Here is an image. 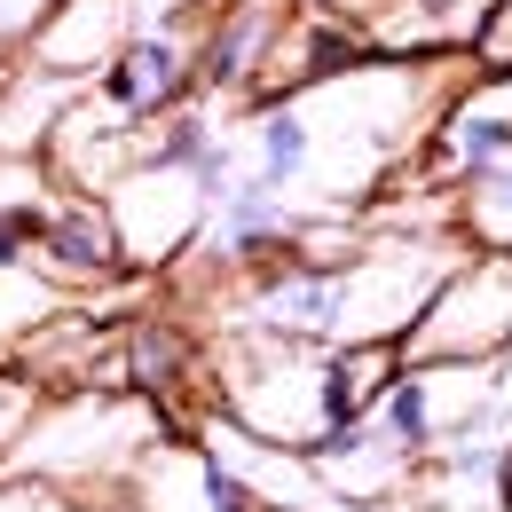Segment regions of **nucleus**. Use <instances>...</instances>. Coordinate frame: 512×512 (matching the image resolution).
Segmentation results:
<instances>
[{
    "instance_id": "nucleus-15",
    "label": "nucleus",
    "mask_w": 512,
    "mask_h": 512,
    "mask_svg": "<svg viewBox=\"0 0 512 512\" xmlns=\"http://www.w3.org/2000/svg\"><path fill=\"white\" fill-rule=\"evenodd\" d=\"M473 64H481V71H512V0H497V8H489L481 40H473Z\"/></svg>"
},
{
    "instance_id": "nucleus-12",
    "label": "nucleus",
    "mask_w": 512,
    "mask_h": 512,
    "mask_svg": "<svg viewBox=\"0 0 512 512\" xmlns=\"http://www.w3.org/2000/svg\"><path fill=\"white\" fill-rule=\"evenodd\" d=\"M71 300L32 268V260H16V253H0V363H16L24 355V339L40 331L48 316H64Z\"/></svg>"
},
{
    "instance_id": "nucleus-7",
    "label": "nucleus",
    "mask_w": 512,
    "mask_h": 512,
    "mask_svg": "<svg viewBox=\"0 0 512 512\" xmlns=\"http://www.w3.org/2000/svg\"><path fill=\"white\" fill-rule=\"evenodd\" d=\"M323 8H339L371 40V56H457V48L473 56L497 0H323Z\"/></svg>"
},
{
    "instance_id": "nucleus-11",
    "label": "nucleus",
    "mask_w": 512,
    "mask_h": 512,
    "mask_svg": "<svg viewBox=\"0 0 512 512\" xmlns=\"http://www.w3.org/2000/svg\"><path fill=\"white\" fill-rule=\"evenodd\" d=\"M71 182L48 166V150H0V253L32 260V237H40V221L56 213V197Z\"/></svg>"
},
{
    "instance_id": "nucleus-10",
    "label": "nucleus",
    "mask_w": 512,
    "mask_h": 512,
    "mask_svg": "<svg viewBox=\"0 0 512 512\" xmlns=\"http://www.w3.org/2000/svg\"><path fill=\"white\" fill-rule=\"evenodd\" d=\"M276 24H284V0H221L213 24L197 32V48H190V95H197V103L253 95Z\"/></svg>"
},
{
    "instance_id": "nucleus-16",
    "label": "nucleus",
    "mask_w": 512,
    "mask_h": 512,
    "mask_svg": "<svg viewBox=\"0 0 512 512\" xmlns=\"http://www.w3.org/2000/svg\"><path fill=\"white\" fill-rule=\"evenodd\" d=\"M56 0H0V48H24V32L48 16Z\"/></svg>"
},
{
    "instance_id": "nucleus-14",
    "label": "nucleus",
    "mask_w": 512,
    "mask_h": 512,
    "mask_svg": "<svg viewBox=\"0 0 512 512\" xmlns=\"http://www.w3.org/2000/svg\"><path fill=\"white\" fill-rule=\"evenodd\" d=\"M0 512H87V497L48 489V481H32V473H0Z\"/></svg>"
},
{
    "instance_id": "nucleus-6",
    "label": "nucleus",
    "mask_w": 512,
    "mask_h": 512,
    "mask_svg": "<svg viewBox=\"0 0 512 512\" xmlns=\"http://www.w3.org/2000/svg\"><path fill=\"white\" fill-rule=\"evenodd\" d=\"M32 268H40L64 300H87V292L119 284V276H127V253H119L111 205L95 190H64L56 213L40 221V237H32Z\"/></svg>"
},
{
    "instance_id": "nucleus-5",
    "label": "nucleus",
    "mask_w": 512,
    "mask_h": 512,
    "mask_svg": "<svg viewBox=\"0 0 512 512\" xmlns=\"http://www.w3.org/2000/svg\"><path fill=\"white\" fill-rule=\"evenodd\" d=\"M497 166H512V71H481L442 103L434 134L418 142L410 182L418 190H465Z\"/></svg>"
},
{
    "instance_id": "nucleus-2",
    "label": "nucleus",
    "mask_w": 512,
    "mask_h": 512,
    "mask_svg": "<svg viewBox=\"0 0 512 512\" xmlns=\"http://www.w3.org/2000/svg\"><path fill=\"white\" fill-rule=\"evenodd\" d=\"M174 418L142 394H64L32 418V434L8 449V473H32L48 489H71V497H119V481L134 473V457L158 442Z\"/></svg>"
},
{
    "instance_id": "nucleus-3",
    "label": "nucleus",
    "mask_w": 512,
    "mask_h": 512,
    "mask_svg": "<svg viewBox=\"0 0 512 512\" xmlns=\"http://www.w3.org/2000/svg\"><path fill=\"white\" fill-rule=\"evenodd\" d=\"M512 355V245H473L402 331V363H505Z\"/></svg>"
},
{
    "instance_id": "nucleus-4",
    "label": "nucleus",
    "mask_w": 512,
    "mask_h": 512,
    "mask_svg": "<svg viewBox=\"0 0 512 512\" xmlns=\"http://www.w3.org/2000/svg\"><path fill=\"white\" fill-rule=\"evenodd\" d=\"M103 205H111L127 276H150V268H174L182 253H197L205 213H213V197H205V182L190 166H127L103 190Z\"/></svg>"
},
{
    "instance_id": "nucleus-9",
    "label": "nucleus",
    "mask_w": 512,
    "mask_h": 512,
    "mask_svg": "<svg viewBox=\"0 0 512 512\" xmlns=\"http://www.w3.org/2000/svg\"><path fill=\"white\" fill-rule=\"evenodd\" d=\"M95 103L127 127L166 119L174 103H190V40L182 32H134L111 64L95 71Z\"/></svg>"
},
{
    "instance_id": "nucleus-1",
    "label": "nucleus",
    "mask_w": 512,
    "mask_h": 512,
    "mask_svg": "<svg viewBox=\"0 0 512 512\" xmlns=\"http://www.w3.org/2000/svg\"><path fill=\"white\" fill-rule=\"evenodd\" d=\"M205 386H213L221 418L260 449L308 457L323 434H339L331 339H292L268 323H221L205 347Z\"/></svg>"
},
{
    "instance_id": "nucleus-17",
    "label": "nucleus",
    "mask_w": 512,
    "mask_h": 512,
    "mask_svg": "<svg viewBox=\"0 0 512 512\" xmlns=\"http://www.w3.org/2000/svg\"><path fill=\"white\" fill-rule=\"evenodd\" d=\"M497 489H505V512H512V442H505V481H497Z\"/></svg>"
},
{
    "instance_id": "nucleus-18",
    "label": "nucleus",
    "mask_w": 512,
    "mask_h": 512,
    "mask_svg": "<svg viewBox=\"0 0 512 512\" xmlns=\"http://www.w3.org/2000/svg\"><path fill=\"white\" fill-rule=\"evenodd\" d=\"M268 512H292V505H268Z\"/></svg>"
},
{
    "instance_id": "nucleus-13",
    "label": "nucleus",
    "mask_w": 512,
    "mask_h": 512,
    "mask_svg": "<svg viewBox=\"0 0 512 512\" xmlns=\"http://www.w3.org/2000/svg\"><path fill=\"white\" fill-rule=\"evenodd\" d=\"M457 213H465V237H473V245H512V166L465 182V190H457Z\"/></svg>"
},
{
    "instance_id": "nucleus-8",
    "label": "nucleus",
    "mask_w": 512,
    "mask_h": 512,
    "mask_svg": "<svg viewBox=\"0 0 512 512\" xmlns=\"http://www.w3.org/2000/svg\"><path fill=\"white\" fill-rule=\"evenodd\" d=\"M134 8H142V0H56V8L24 32V71H32V79H95V71L142 32Z\"/></svg>"
}]
</instances>
